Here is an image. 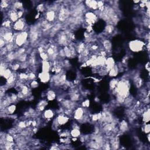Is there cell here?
<instances>
[{
    "mask_svg": "<svg viewBox=\"0 0 150 150\" xmlns=\"http://www.w3.org/2000/svg\"><path fill=\"white\" fill-rule=\"evenodd\" d=\"M142 130L147 134L149 133V131H150V126H149L148 123H144V126L142 127Z\"/></svg>",
    "mask_w": 150,
    "mask_h": 150,
    "instance_id": "11a10c76",
    "label": "cell"
},
{
    "mask_svg": "<svg viewBox=\"0 0 150 150\" xmlns=\"http://www.w3.org/2000/svg\"><path fill=\"white\" fill-rule=\"evenodd\" d=\"M7 44L6 42V41L3 40V38L1 37V38H0V48L2 49L6 47Z\"/></svg>",
    "mask_w": 150,
    "mask_h": 150,
    "instance_id": "91938a15",
    "label": "cell"
},
{
    "mask_svg": "<svg viewBox=\"0 0 150 150\" xmlns=\"http://www.w3.org/2000/svg\"><path fill=\"white\" fill-rule=\"evenodd\" d=\"M13 73H14V72L12 70V69L11 68H10V67H8L4 71V72L3 73L1 77H3L4 79L7 80L11 76V75L13 74Z\"/></svg>",
    "mask_w": 150,
    "mask_h": 150,
    "instance_id": "b9f144b4",
    "label": "cell"
},
{
    "mask_svg": "<svg viewBox=\"0 0 150 150\" xmlns=\"http://www.w3.org/2000/svg\"><path fill=\"white\" fill-rule=\"evenodd\" d=\"M102 47H103V49L107 53H111V51H112V43L111 42V41L108 39H104L102 41Z\"/></svg>",
    "mask_w": 150,
    "mask_h": 150,
    "instance_id": "ffe728a7",
    "label": "cell"
},
{
    "mask_svg": "<svg viewBox=\"0 0 150 150\" xmlns=\"http://www.w3.org/2000/svg\"><path fill=\"white\" fill-rule=\"evenodd\" d=\"M115 31V26L111 24H107L104 27V32L106 35H111Z\"/></svg>",
    "mask_w": 150,
    "mask_h": 150,
    "instance_id": "8d00e7d4",
    "label": "cell"
},
{
    "mask_svg": "<svg viewBox=\"0 0 150 150\" xmlns=\"http://www.w3.org/2000/svg\"><path fill=\"white\" fill-rule=\"evenodd\" d=\"M69 94H70L69 99L74 102L77 103L81 100V94L76 89L73 90Z\"/></svg>",
    "mask_w": 150,
    "mask_h": 150,
    "instance_id": "d4e9b609",
    "label": "cell"
},
{
    "mask_svg": "<svg viewBox=\"0 0 150 150\" xmlns=\"http://www.w3.org/2000/svg\"><path fill=\"white\" fill-rule=\"evenodd\" d=\"M60 148L58 147V145H52L51 146V147L50 148V149H60Z\"/></svg>",
    "mask_w": 150,
    "mask_h": 150,
    "instance_id": "6125c7cd",
    "label": "cell"
},
{
    "mask_svg": "<svg viewBox=\"0 0 150 150\" xmlns=\"http://www.w3.org/2000/svg\"><path fill=\"white\" fill-rule=\"evenodd\" d=\"M146 43L140 40H134L128 43V48L132 52L138 53L142 51L145 47Z\"/></svg>",
    "mask_w": 150,
    "mask_h": 150,
    "instance_id": "5b68a950",
    "label": "cell"
},
{
    "mask_svg": "<svg viewBox=\"0 0 150 150\" xmlns=\"http://www.w3.org/2000/svg\"><path fill=\"white\" fill-rule=\"evenodd\" d=\"M145 69L149 72V62H148L147 63V65H145Z\"/></svg>",
    "mask_w": 150,
    "mask_h": 150,
    "instance_id": "be15d7a7",
    "label": "cell"
},
{
    "mask_svg": "<svg viewBox=\"0 0 150 150\" xmlns=\"http://www.w3.org/2000/svg\"><path fill=\"white\" fill-rule=\"evenodd\" d=\"M86 46L87 45L84 42H79L78 44H77L76 45V49L77 53L81 55L82 53V52L84 51V49L86 48Z\"/></svg>",
    "mask_w": 150,
    "mask_h": 150,
    "instance_id": "ab89813d",
    "label": "cell"
},
{
    "mask_svg": "<svg viewBox=\"0 0 150 150\" xmlns=\"http://www.w3.org/2000/svg\"><path fill=\"white\" fill-rule=\"evenodd\" d=\"M55 116V112L52 109H47L43 111L42 117L47 120H50Z\"/></svg>",
    "mask_w": 150,
    "mask_h": 150,
    "instance_id": "83f0119b",
    "label": "cell"
},
{
    "mask_svg": "<svg viewBox=\"0 0 150 150\" xmlns=\"http://www.w3.org/2000/svg\"><path fill=\"white\" fill-rule=\"evenodd\" d=\"M69 120H70L69 116L66 115L65 114L63 113V112H62V113L59 114L55 119V121H54L55 126L56 127L64 126L69 122Z\"/></svg>",
    "mask_w": 150,
    "mask_h": 150,
    "instance_id": "7c38bea8",
    "label": "cell"
},
{
    "mask_svg": "<svg viewBox=\"0 0 150 150\" xmlns=\"http://www.w3.org/2000/svg\"><path fill=\"white\" fill-rule=\"evenodd\" d=\"M52 63L51 60H42L41 68L43 72H50L52 70Z\"/></svg>",
    "mask_w": 150,
    "mask_h": 150,
    "instance_id": "7402d4cb",
    "label": "cell"
},
{
    "mask_svg": "<svg viewBox=\"0 0 150 150\" xmlns=\"http://www.w3.org/2000/svg\"><path fill=\"white\" fill-rule=\"evenodd\" d=\"M1 37L3 38L7 44L14 42V33L11 29H6L1 28Z\"/></svg>",
    "mask_w": 150,
    "mask_h": 150,
    "instance_id": "30bf717a",
    "label": "cell"
},
{
    "mask_svg": "<svg viewBox=\"0 0 150 150\" xmlns=\"http://www.w3.org/2000/svg\"><path fill=\"white\" fill-rule=\"evenodd\" d=\"M129 129V125L126 120H122L119 124L118 130L122 133H125Z\"/></svg>",
    "mask_w": 150,
    "mask_h": 150,
    "instance_id": "4316f807",
    "label": "cell"
},
{
    "mask_svg": "<svg viewBox=\"0 0 150 150\" xmlns=\"http://www.w3.org/2000/svg\"><path fill=\"white\" fill-rule=\"evenodd\" d=\"M7 18L9 19L13 24L15 23L19 19L17 11H14L12 9L9 10L7 13Z\"/></svg>",
    "mask_w": 150,
    "mask_h": 150,
    "instance_id": "44dd1931",
    "label": "cell"
},
{
    "mask_svg": "<svg viewBox=\"0 0 150 150\" xmlns=\"http://www.w3.org/2000/svg\"><path fill=\"white\" fill-rule=\"evenodd\" d=\"M29 86H30V88L32 89H36L37 88L39 87V83L36 80H33L30 82Z\"/></svg>",
    "mask_w": 150,
    "mask_h": 150,
    "instance_id": "816d5d0a",
    "label": "cell"
},
{
    "mask_svg": "<svg viewBox=\"0 0 150 150\" xmlns=\"http://www.w3.org/2000/svg\"><path fill=\"white\" fill-rule=\"evenodd\" d=\"M13 23L9 19H6L4 21L2 22V26L1 28L6 29H11V28H12Z\"/></svg>",
    "mask_w": 150,
    "mask_h": 150,
    "instance_id": "f35d334b",
    "label": "cell"
},
{
    "mask_svg": "<svg viewBox=\"0 0 150 150\" xmlns=\"http://www.w3.org/2000/svg\"><path fill=\"white\" fill-rule=\"evenodd\" d=\"M101 149H106V150L111 149V145H110V141H104V142L103 143V145H102V148H101Z\"/></svg>",
    "mask_w": 150,
    "mask_h": 150,
    "instance_id": "db71d44e",
    "label": "cell"
},
{
    "mask_svg": "<svg viewBox=\"0 0 150 150\" xmlns=\"http://www.w3.org/2000/svg\"><path fill=\"white\" fill-rule=\"evenodd\" d=\"M84 22H86V24L88 25L92 26L93 24H94L98 20L99 17L97 15L92 12V11H88L86 12L84 16Z\"/></svg>",
    "mask_w": 150,
    "mask_h": 150,
    "instance_id": "8fae6325",
    "label": "cell"
},
{
    "mask_svg": "<svg viewBox=\"0 0 150 150\" xmlns=\"http://www.w3.org/2000/svg\"><path fill=\"white\" fill-rule=\"evenodd\" d=\"M18 128L22 130L24 129H25L28 127V124H27V122L25 121H21L18 123V126H17Z\"/></svg>",
    "mask_w": 150,
    "mask_h": 150,
    "instance_id": "681fc988",
    "label": "cell"
},
{
    "mask_svg": "<svg viewBox=\"0 0 150 150\" xmlns=\"http://www.w3.org/2000/svg\"><path fill=\"white\" fill-rule=\"evenodd\" d=\"M8 63L6 62L4 60H1V65H0V75L1 76L3 75V73L4 72V71L8 68Z\"/></svg>",
    "mask_w": 150,
    "mask_h": 150,
    "instance_id": "7bdbcfd3",
    "label": "cell"
},
{
    "mask_svg": "<svg viewBox=\"0 0 150 150\" xmlns=\"http://www.w3.org/2000/svg\"><path fill=\"white\" fill-rule=\"evenodd\" d=\"M73 33L67 30L60 31L56 36V43L62 48L68 46L71 44V37Z\"/></svg>",
    "mask_w": 150,
    "mask_h": 150,
    "instance_id": "7a4b0ae2",
    "label": "cell"
},
{
    "mask_svg": "<svg viewBox=\"0 0 150 150\" xmlns=\"http://www.w3.org/2000/svg\"><path fill=\"white\" fill-rule=\"evenodd\" d=\"M62 24L58 22L57 24H54L52 28L51 29V30L48 32V35L51 37H53L56 36L60 31V29H62Z\"/></svg>",
    "mask_w": 150,
    "mask_h": 150,
    "instance_id": "e0dca14e",
    "label": "cell"
},
{
    "mask_svg": "<svg viewBox=\"0 0 150 150\" xmlns=\"http://www.w3.org/2000/svg\"><path fill=\"white\" fill-rule=\"evenodd\" d=\"M28 63L29 64V66L31 67H32L33 69L36 66V58L35 55L32 54L31 55H30L28 58Z\"/></svg>",
    "mask_w": 150,
    "mask_h": 150,
    "instance_id": "74e56055",
    "label": "cell"
},
{
    "mask_svg": "<svg viewBox=\"0 0 150 150\" xmlns=\"http://www.w3.org/2000/svg\"><path fill=\"white\" fill-rule=\"evenodd\" d=\"M70 135L73 138H78L81 135V131L80 128L78 127H73L70 131Z\"/></svg>",
    "mask_w": 150,
    "mask_h": 150,
    "instance_id": "f1b7e54d",
    "label": "cell"
},
{
    "mask_svg": "<svg viewBox=\"0 0 150 150\" xmlns=\"http://www.w3.org/2000/svg\"><path fill=\"white\" fill-rule=\"evenodd\" d=\"M16 109H17L16 105L14 104H11L8 107L3 109H1V112L3 111V112H4V114L6 115H12L13 114H14V112L16 111Z\"/></svg>",
    "mask_w": 150,
    "mask_h": 150,
    "instance_id": "603a6c76",
    "label": "cell"
},
{
    "mask_svg": "<svg viewBox=\"0 0 150 150\" xmlns=\"http://www.w3.org/2000/svg\"><path fill=\"white\" fill-rule=\"evenodd\" d=\"M18 12V17H19V19H21V18H22V17L24 15V10H20V11H17Z\"/></svg>",
    "mask_w": 150,
    "mask_h": 150,
    "instance_id": "94428289",
    "label": "cell"
},
{
    "mask_svg": "<svg viewBox=\"0 0 150 150\" xmlns=\"http://www.w3.org/2000/svg\"><path fill=\"white\" fill-rule=\"evenodd\" d=\"M19 88V92L24 95V96L27 97L28 96L30 92V88L26 85H24L23 83H21L19 85H18Z\"/></svg>",
    "mask_w": 150,
    "mask_h": 150,
    "instance_id": "1f68e13d",
    "label": "cell"
},
{
    "mask_svg": "<svg viewBox=\"0 0 150 150\" xmlns=\"http://www.w3.org/2000/svg\"><path fill=\"white\" fill-rule=\"evenodd\" d=\"M81 106L83 108H88L90 106V100L89 99H86L83 100L81 104Z\"/></svg>",
    "mask_w": 150,
    "mask_h": 150,
    "instance_id": "6f0895ef",
    "label": "cell"
},
{
    "mask_svg": "<svg viewBox=\"0 0 150 150\" xmlns=\"http://www.w3.org/2000/svg\"><path fill=\"white\" fill-rule=\"evenodd\" d=\"M119 81V80H118L117 79H112L110 81V82L109 83V88L111 90L113 91L115 90V89L116 88V86L117 85Z\"/></svg>",
    "mask_w": 150,
    "mask_h": 150,
    "instance_id": "f6af8a7d",
    "label": "cell"
},
{
    "mask_svg": "<svg viewBox=\"0 0 150 150\" xmlns=\"http://www.w3.org/2000/svg\"><path fill=\"white\" fill-rule=\"evenodd\" d=\"M39 54H40V58H41L42 60H49V58L48 54L47 53L46 51L40 53Z\"/></svg>",
    "mask_w": 150,
    "mask_h": 150,
    "instance_id": "f5cc1de1",
    "label": "cell"
},
{
    "mask_svg": "<svg viewBox=\"0 0 150 150\" xmlns=\"http://www.w3.org/2000/svg\"><path fill=\"white\" fill-rule=\"evenodd\" d=\"M70 17V10L68 8L62 6H61L58 11L57 19L58 22L60 23H64L69 19Z\"/></svg>",
    "mask_w": 150,
    "mask_h": 150,
    "instance_id": "52a82bcc",
    "label": "cell"
},
{
    "mask_svg": "<svg viewBox=\"0 0 150 150\" xmlns=\"http://www.w3.org/2000/svg\"><path fill=\"white\" fill-rule=\"evenodd\" d=\"M29 42V33L27 31H24L14 33V43L18 48L25 47V45Z\"/></svg>",
    "mask_w": 150,
    "mask_h": 150,
    "instance_id": "3957f363",
    "label": "cell"
},
{
    "mask_svg": "<svg viewBox=\"0 0 150 150\" xmlns=\"http://www.w3.org/2000/svg\"><path fill=\"white\" fill-rule=\"evenodd\" d=\"M116 65L115 60L114 58L111 56H108L106 58V64H105V67L104 69L106 71V72L108 73V71L113 67Z\"/></svg>",
    "mask_w": 150,
    "mask_h": 150,
    "instance_id": "d6986e66",
    "label": "cell"
},
{
    "mask_svg": "<svg viewBox=\"0 0 150 150\" xmlns=\"http://www.w3.org/2000/svg\"><path fill=\"white\" fill-rule=\"evenodd\" d=\"M48 105V101L45 100H41L38 102L36 106L37 112H41L45 110V107Z\"/></svg>",
    "mask_w": 150,
    "mask_h": 150,
    "instance_id": "4dcf8cb0",
    "label": "cell"
},
{
    "mask_svg": "<svg viewBox=\"0 0 150 150\" xmlns=\"http://www.w3.org/2000/svg\"><path fill=\"white\" fill-rule=\"evenodd\" d=\"M84 4H85L86 8L92 11H97L98 10L97 1L95 0H87L84 2Z\"/></svg>",
    "mask_w": 150,
    "mask_h": 150,
    "instance_id": "ac0fdd59",
    "label": "cell"
},
{
    "mask_svg": "<svg viewBox=\"0 0 150 150\" xmlns=\"http://www.w3.org/2000/svg\"><path fill=\"white\" fill-rule=\"evenodd\" d=\"M86 108L82 106L76 107L73 112V117L75 121L82 123L85 122L88 119L86 116Z\"/></svg>",
    "mask_w": 150,
    "mask_h": 150,
    "instance_id": "277c9868",
    "label": "cell"
},
{
    "mask_svg": "<svg viewBox=\"0 0 150 150\" xmlns=\"http://www.w3.org/2000/svg\"><path fill=\"white\" fill-rule=\"evenodd\" d=\"M10 99H11L12 103H14H14H16L18 101V100L19 99L18 94H16L15 93L11 94V95H10Z\"/></svg>",
    "mask_w": 150,
    "mask_h": 150,
    "instance_id": "9f6ffc18",
    "label": "cell"
},
{
    "mask_svg": "<svg viewBox=\"0 0 150 150\" xmlns=\"http://www.w3.org/2000/svg\"><path fill=\"white\" fill-rule=\"evenodd\" d=\"M130 82L127 79H123L119 81L117 85L114 92L116 94L117 101L120 104H123L125 99L130 96Z\"/></svg>",
    "mask_w": 150,
    "mask_h": 150,
    "instance_id": "6da1fadb",
    "label": "cell"
},
{
    "mask_svg": "<svg viewBox=\"0 0 150 150\" xmlns=\"http://www.w3.org/2000/svg\"><path fill=\"white\" fill-rule=\"evenodd\" d=\"M142 121L144 123H148L150 120V114H149V108H148L147 110L144 111L142 113Z\"/></svg>",
    "mask_w": 150,
    "mask_h": 150,
    "instance_id": "d590c367",
    "label": "cell"
},
{
    "mask_svg": "<svg viewBox=\"0 0 150 150\" xmlns=\"http://www.w3.org/2000/svg\"><path fill=\"white\" fill-rule=\"evenodd\" d=\"M21 63L19 62L16 61V62H15V63L13 62L12 63V64L11 65L10 68L12 69V70L13 72H15L18 71L19 69H21Z\"/></svg>",
    "mask_w": 150,
    "mask_h": 150,
    "instance_id": "7dc6e473",
    "label": "cell"
},
{
    "mask_svg": "<svg viewBox=\"0 0 150 150\" xmlns=\"http://www.w3.org/2000/svg\"><path fill=\"white\" fill-rule=\"evenodd\" d=\"M58 17V12L52 8L48 10L45 13V19L50 23H53Z\"/></svg>",
    "mask_w": 150,
    "mask_h": 150,
    "instance_id": "5bb4252c",
    "label": "cell"
},
{
    "mask_svg": "<svg viewBox=\"0 0 150 150\" xmlns=\"http://www.w3.org/2000/svg\"><path fill=\"white\" fill-rule=\"evenodd\" d=\"M61 106L63 109L74 110L77 107L76 103L72 101L70 99H63L60 102Z\"/></svg>",
    "mask_w": 150,
    "mask_h": 150,
    "instance_id": "9a60e30c",
    "label": "cell"
},
{
    "mask_svg": "<svg viewBox=\"0 0 150 150\" xmlns=\"http://www.w3.org/2000/svg\"><path fill=\"white\" fill-rule=\"evenodd\" d=\"M45 48V51L49 58V60L52 62L57 60L58 58H59V51L57 45L55 44H51L49 45H48Z\"/></svg>",
    "mask_w": 150,
    "mask_h": 150,
    "instance_id": "9c48e42d",
    "label": "cell"
},
{
    "mask_svg": "<svg viewBox=\"0 0 150 150\" xmlns=\"http://www.w3.org/2000/svg\"><path fill=\"white\" fill-rule=\"evenodd\" d=\"M111 148L112 149H117L120 148V141L117 137H112L109 141Z\"/></svg>",
    "mask_w": 150,
    "mask_h": 150,
    "instance_id": "484cf974",
    "label": "cell"
},
{
    "mask_svg": "<svg viewBox=\"0 0 150 150\" xmlns=\"http://www.w3.org/2000/svg\"><path fill=\"white\" fill-rule=\"evenodd\" d=\"M17 55L15 51L8 52L7 54L4 56V61L7 63H13L15 60H17Z\"/></svg>",
    "mask_w": 150,
    "mask_h": 150,
    "instance_id": "cb8c5ba5",
    "label": "cell"
},
{
    "mask_svg": "<svg viewBox=\"0 0 150 150\" xmlns=\"http://www.w3.org/2000/svg\"><path fill=\"white\" fill-rule=\"evenodd\" d=\"M62 48H63V50L64 53H65V58H72V53H71V52H70V48H69V46H66V47H65Z\"/></svg>",
    "mask_w": 150,
    "mask_h": 150,
    "instance_id": "c3c4849f",
    "label": "cell"
},
{
    "mask_svg": "<svg viewBox=\"0 0 150 150\" xmlns=\"http://www.w3.org/2000/svg\"><path fill=\"white\" fill-rule=\"evenodd\" d=\"M18 80L21 82L28 81V73L25 72H21L18 75Z\"/></svg>",
    "mask_w": 150,
    "mask_h": 150,
    "instance_id": "60d3db41",
    "label": "cell"
},
{
    "mask_svg": "<svg viewBox=\"0 0 150 150\" xmlns=\"http://www.w3.org/2000/svg\"><path fill=\"white\" fill-rule=\"evenodd\" d=\"M38 78L40 81V82L42 83L46 84L48 82H51L52 76L50 72H41L38 75Z\"/></svg>",
    "mask_w": 150,
    "mask_h": 150,
    "instance_id": "2e32d148",
    "label": "cell"
},
{
    "mask_svg": "<svg viewBox=\"0 0 150 150\" xmlns=\"http://www.w3.org/2000/svg\"><path fill=\"white\" fill-rule=\"evenodd\" d=\"M10 7H11V4H10L9 1H6V0H2V1H1V4H0V7H1V11L8 9Z\"/></svg>",
    "mask_w": 150,
    "mask_h": 150,
    "instance_id": "ee69618b",
    "label": "cell"
},
{
    "mask_svg": "<svg viewBox=\"0 0 150 150\" xmlns=\"http://www.w3.org/2000/svg\"><path fill=\"white\" fill-rule=\"evenodd\" d=\"M51 82H52L53 85L55 86H65L67 82L65 73L62 72L60 73L55 74L53 76H52Z\"/></svg>",
    "mask_w": 150,
    "mask_h": 150,
    "instance_id": "ba28073f",
    "label": "cell"
},
{
    "mask_svg": "<svg viewBox=\"0 0 150 150\" xmlns=\"http://www.w3.org/2000/svg\"><path fill=\"white\" fill-rule=\"evenodd\" d=\"M11 8L12 10L16 11H18L20 10H23V7H24V5L22 4V2L19 1H15L12 2V3L11 4Z\"/></svg>",
    "mask_w": 150,
    "mask_h": 150,
    "instance_id": "d6a6232c",
    "label": "cell"
},
{
    "mask_svg": "<svg viewBox=\"0 0 150 150\" xmlns=\"http://www.w3.org/2000/svg\"><path fill=\"white\" fill-rule=\"evenodd\" d=\"M26 26V21L24 18L19 19L17 21L13 24L12 29L15 31V32H19L24 31H26L25 29Z\"/></svg>",
    "mask_w": 150,
    "mask_h": 150,
    "instance_id": "4fadbf2b",
    "label": "cell"
},
{
    "mask_svg": "<svg viewBox=\"0 0 150 150\" xmlns=\"http://www.w3.org/2000/svg\"><path fill=\"white\" fill-rule=\"evenodd\" d=\"M120 71L119 67L117 65H115L113 67H112L108 72V75L111 78H115L116 77Z\"/></svg>",
    "mask_w": 150,
    "mask_h": 150,
    "instance_id": "f546056e",
    "label": "cell"
},
{
    "mask_svg": "<svg viewBox=\"0 0 150 150\" xmlns=\"http://www.w3.org/2000/svg\"><path fill=\"white\" fill-rule=\"evenodd\" d=\"M47 99L48 101H53L56 98V93L53 90H49L46 94Z\"/></svg>",
    "mask_w": 150,
    "mask_h": 150,
    "instance_id": "e575fe53",
    "label": "cell"
},
{
    "mask_svg": "<svg viewBox=\"0 0 150 150\" xmlns=\"http://www.w3.org/2000/svg\"><path fill=\"white\" fill-rule=\"evenodd\" d=\"M37 10H38V11L40 12H44V11L45 10V7L44 4H40V5L38 6Z\"/></svg>",
    "mask_w": 150,
    "mask_h": 150,
    "instance_id": "680465c9",
    "label": "cell"
},
{
    "mask_svg": "<svg viewBox=\"0 0 150 150\" xmlns=\"http://www.w3.org/2000/svg\"><path fill=\"white\" fill-rule=\"evenodd\" d=\"M28 58V56L27 53H26L25 54H23V55L18 56L17 59V61L19 62L20 63H22L27 62Z\"/></svg>",
    "mask_w": 150,
    "mask_h": 150,
    "instance_id": "bcb514c9",
    "label": "cell"
},
{
    "mask_svg": "<svg viewBox=\"0 0 150 150\" xmlns=\"http://www.w3.org/2000/svg\"><path fill=\"white\" fill-rule=\"evenodd\" d=\"M40 26L34 25L30 28L28 33H29V42L31 44H34L39 40L41 31H40Z\"/></svg>",
    "mask_w": 150,
    "mask_h": 150,
    "instance_id": "8992f818",
    "label": "cell"
},
{
    "mask_svg": "<svg viewBox=\"0 0 150 150\" xmlns=\"http://www.w3.org/2000/svg\"><path fill=\"white\" fill-rule=\"evenodd\" d=\"M28 81L31 82L33 80H36L37 76L36 74H35V73L34 72L32 71H30L29 72H28Z\"/></svg>",
    "mask_w": 150,
    "mask_h": 150,
    "instance_id": "f907efd6",
    "label": "cell"
},
{
    "mask_svg": "<svg viewBox=\"0 0 150 150\" xmlns=\"http://www.w3.org/2000/svg\"><path fill=\"white\" fill-rule=\"evenodd\" d=\"M133 82L135 88L137 89H140L144 84L142 79L140 77L139 75H136V76H134L133 78Z\"/></svg>",
    "mask_w": 150,
    "mask_h": 150,
    "instance_id": "836d02e7",
    "label": "cell"
}]
</instances>
